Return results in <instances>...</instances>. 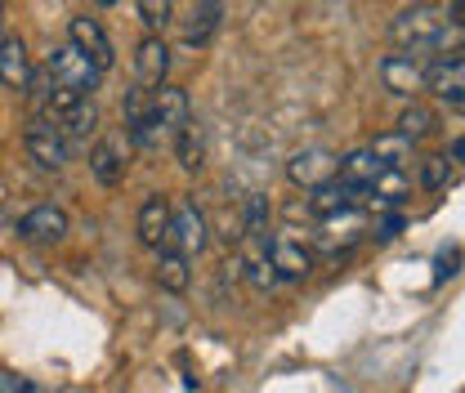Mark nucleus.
Returning <instances> with one entry per match:
<instances>
[{"label": "nucleus", "instance_id": "obj_13", "mask_svg": "<svg viewBox=\"0 0 465 393\" xmlns=\"http://www.w3.org/2000/svg\"><path fill=\"white\" fill-rule=\"evenodd\" d=\"M171 220H174V206L171 197H162V192H153V197H143V206H139V241L148 246V251H162L166 246V237H171Z\"/></svg>", "mask_w": 465, "mask_h": 393}, {"label": "nucleus", "instance_id": "obj_10", "mask_svg": "<svg viewBox=\"0 0 465 393\" xmlns=\"http://www.w3.org/2000/svg\"><path fill=\"white\" fill-rule=\"evenodd\" d=\"M67 228H72L67 211L54 206V201H41V206H32V211L18 220V237L32 241V246H54V241L67 237Z\"/></svg>", "mask_w": 465, "mask_h": 393}, {"label": "nucleus", "instance_id": "obj_28", "mask_svg": "<svg viewBox=\"0 0 465 393\" xmlns=\"http://www.w3.org/2000/svg\"><path fill=\"white\" fill-rule=\"evenodd\" d=\"M174 14V0H139V18H143V27H153V32H162L166 23H171Z\"/></svg>", "mask_w": 465, "mask_h": 393}, {"label": "nucleus", "instance_id": "obj_12", "mask_svg": "<svg viewBox=\"0 0 465 393\" xmlns=\"http://www.w3.org/2000/svg\"><path fill=\"white\" fill-rule=\"evenodd\" d=\"M269 264H273V273L282 281H304L313 273V251L300 237L278 232V237H269Z\"/></svg>", "mask_w": 465, "mask_h": 393}, {"label": "nucleus", "instance_id": "obj_23", "mask_svg": "<svg viewBox=\"0 0 465 393\" xmlns=\"http://www.w3.org/2000/svg\"><path fill=\"white\" fill-rule=\"evenodd\" d=\"M367 192H371V201H376V206H385V211H399L407 197H411L407 170H381V174H376V183H371Z\"/></svg>", "mask_w": 465, "mask_h": 393}, {"label": "nucleus", "instance_id": "obj_5", "mask_svg": "<svg viewBox=\"0 0 465 393\" xmlns=\"http://www.w3.org/2000/svg\"><path fill=\"white\" fill-rule=\"evenodd\" d=\"M425 90L448 103V108H465V54H439L434 63H425Z\"/></svg>", "mask_w": 465, "mask_h": 393}, {"label": "nucleus", "instance_id": "obj_1", "mask_svg": "<svg viewBox=\"0 0 465 393\" xmlns=\"http://www.w3.org/2000/svg\"><path fill=\"white\" fill-rule=\"evenodd\" d=\"M390 41L411 54H452L465 45V23L452 14V5L416 0L390 23Z\"/></svg>", "mask_w": 465, "mask_h": 393}, {"label": "nucleus", "instance_id": "obj_20", "mask_svg": "<svg viewBox=\"0 0 465 393\" xmlns=\"http://www.w3.org/2000/svg\"><path fill=\"white\" fill-rule=\"evenodd\" d=\"M381 170H390V166H385L371 148H353V152H345V157H341V179H345V183H353V188H362V192L376 183V174H381Z\"/></svg>", "mask_w": 465, "mask_h": 393}, {"label": "nucleus", "instance_id": "obj_26", "mask_svg": "<svg viewBox=\"0 0 465 393\" xmlns=\"http://www.w3.org/2000/svg\"><path fill=\"white\" fill-rule=\"evenodd\" d=\"M269 220H273V206L264 192H251L246 206H242V237H269Z\"/></svg>", "mask_w": 465, "mask_h": 393}, {"label": "nucleus", "instance_id": "obj_15", "mask_svg": "<svg viewBox=\"0 0 465 393\" xmlns=\"http://www.w3.org/2000/svg\"><path fill=\"white\" fill-rule=\"evenodd\" d=\"M166 72H171V45L162 36H143L139 50H134V76H139V85L153 90V85L166 81Z\"/></svg>", "mask_w": 465, "mask_h": 393}, {"label": "nucleus", "instance_id": "obj_25", "mask_svg": "<svg viewBox=\"0 0 465 393\" xmlns=\"http://www.w3.org/2000/svg\"><path fill=\"white\" fill-rule=\"evenodd\" d=\"M411 139H403L399 130H390V134H376V143H371V152L385 162L390 170H407V162H411Z\"/></svg>", "mask_w": 465, "mask_h": 393}, {"label": "nucleus", "instance_id": "obj_6", "mask_svg": "<svg viewBox=\"0 0 465 393\" xmlns=\"http://www.w3.org/2000/svg\"><path fill=\"white\" fill-rule=\"evenodd\" d=\"M67 45H72L81 58H90L99 72H113L116 50H113V41H108V32H104L99 18H90V14L72 18V23H67Z\"/></svg>", "mask_w": 465, "mask_h": 393}, {"label": "nucleus", "instance_id": "obj_3", "mask_svg": "<svg viewBox=\"0 0 465 393\" xmlns=\"http://www.w3.org/2000/svg\"><path fill=\"white\" fill-rule=\"evenodd\" d=\"M121 116H125V134L134 148H162V125H157V113H153V90L148 85H134L125 99H121Z\"/></svg>", "mask_w": 465, "mask_h": 393}, {"label": "nucleus", "instance_id": "obj_24", "mask_svg": "<svg viewBox=\"0 0 465 393\" xmlns=\"http://www.w3.org/2000/svg\"><path fill=\"white\" fill-rule=\"evenodd\" d=\"M394 130H399L403 139H411V143H420V139H430V134L439 130V116H434V108H425V103H407Z\"/></svg>", "mask_w": 465, "mask_h": 393}, {"label": "nucleus", "instance_id": "obj_14", "mask_svg": "<svg viewBox=\"0 0 465 393\" xmlns=\"http://www.w3.org/2000/svg\"><path fill=\"white\" fill-rule=\"evenodd\" d=\"M153 113H157V125H162V134L174 139L188 121H193V103H188V90H179V85H153Z\"/></svg>", "mask_w": 465, "mask_h": 393}, {"label": "nucleus", "instance_id": "obj_9", "mask_svg": "<svg viewBox=\"0 0 465 393\" xmlns=\"http://www.w3.org/2000/svg\"><path fill=\"white\" fill-rule=\"evenodd\" d=\"M130 170V134L116 130V134H104L94 148H90V174L104 183V188H116Z\"/></svg>", "mask_w": 465, "mask_h": 393}, {"label": "nucleus", "instance_id": "obj_16", "mask_svg": "<svg viewBox=\"0 0 465 393\" xmlns=\"http://www.w3.org/2000/svg\"><path fill=\"white\" fill-rule=\"evenodd\" d=\"M220 18H224V0H202V5H193V14H188V23H183V45H188V50L211 45V36L220 32Z\"/></svg>", "mask_w": 465, "mask_h": 393}, {"label": "nucleus", "instance_id": "obj_21", "mask_svg": "<svg viewBox=\"0 0 465 393\" xmlns=\"http://www.w3.org/2000/svg\"><path fill=\"white\" fill-rule=\"evenodd\" d=\"M171 143H174V157H179V166L188 170V174L206 170V130H202L197 121H188V125L174 134Z\"/></svg>", "mask_w": 465, "mask_h": 393}, {"label": "nucleus", "instance_id": "obj_30", "mask_svg": "<svg viewBox=\"0 0 465 393\" xmlns=\"http://www.w3.org/2000/svg\"><path fill=\"white\" fill-rule=\"evenodd\" d=\"M399 228H403V215L394 211V215H390V220L381 224V232H376V237H381V241H390V237H399Z\"/></svg>", "mask_w": 465, "mask_h": 393}, {"label": "nucleus", "instance_id": "obj_19", "mask_svg": "<svg viewBox=\"0 0 465 393\" xmlns=\"http://www.w3.org/2000/svg\"><path fill=\"white\" fill-rule=\"evenodd\" d=\"M54 125L67 134V143L90 139V134L99 130V108H94V99H81V103H72V108L54 113Z\"/></svg>", "mask_w": 465, "mask_h": 393}, {"label": "nucleus", "instance_id": "obj_32", "mask_svg": "<svg viewBox=\"0 0 465 393\" xmlns=\"http://www.w3.org/2000/svg\"><path fill=\"white\" fill-rule=\"evenodd\" d=\"M0 36H5V0H0Z\"/></svg>", "mask_w": 465, "mask_h": 393}, {"label": "nucleus", "instance_id": "obj_8", "mask_svg": "<svg viewBox=\"0 0 465 393\" xmlns=\"http://www.w3.org/2000/svg\"><path fill=\"white\" fill-rule=\"evenodd\" d=\"M341 174V157L331 152V148H300L295 157L287 162V179L295 188H322V183H331Z\"/></svg>", "mask_w": 465, "mask_h": 393}, {"label": "nucleus", "instance_id": "obj_7", "mask_svg": "<svg viewBox=\"0 0 465 393\" xmlns=\"http://www.w3.org/2000/svg\"><path fill=\"white\" fill-rule=\"evenodd\" d=\"M381 85L399 99H416L425 90V54H411V50L385 54L381 58Z\"/></svg>", "mask_w": 465, "mask_h": 393}, {"label": "nucleus", "instance_id": "obj_4", "mask_svg": "<svg viewBox=\"0 0 465 393\" xmlns=\"http://www.w3.org/2000/svg\"><path fill=\"white\" fill-rule=\"evenodd\" d=\"M23 148H27V157L41 170H63L67 166V152H72V143L54 125V116H36L27 125V134H23Z\"/></svg>", "mask_w": 465, "mask_h": 393}, {"label": "nucleus", "instance_id": "obj_27", "mask_svg": "<svg viewBox=\"0 0 465 393\" xmlns=\"http://www.w3.org/2000/svg\"><path fill=\"white\" fill-rule=\"evenodd\" d=\"M448 183H452V157H448V152H434V157L420 162V188H425V192H439V188H448Z\"/></svg>", "mask_w": 465, "mask_h": 393}, {"label": "nucleus", "instance_id": "obj_22", "mask_svg": "<svg viewBox=\"0 0 465 393\" xmlns=\"http://www.w3.org/2000/svg\"><path fill=\"white\" fill-rule=\"evenodd\" d=\"M188 281H193V273H188V255L174 251V246H162V251H157V286L171 290V295H183Z\"/></svg>", "mask_w": 465, "mask_h": 393}, {"label": "nucleus", "instance_id": "obj_18", "mask_svg": "<svg viewBox=\"0 0 465 393\" xmlns=\"http://www.w3.org/2000/svg\"><path fill=\"white\" fill-rule=\"evenodd\" d=\"M0 81L9 90H27V81H32V58L18 36H0Z\"/></svg>", "mask_w": 465, "mask_h": 393}, {"label": "nucleus", "instance_id": "obj_11", "mask_svg": "<svg viewBox=\"0 0 465 393\" xmlns=\"http://www.w3.org/2000/svg\"><path fill=\"white\" fill-rule=\"evenodd\" d=\"M206 241H211V228H206V215L197 211V201H179V206H174L166 246L183 251V255L193 260V255H202V251H206Z\"/></svg>", "mask_w": 465, "mask_h": 393}, {"label": "nucleus", "instance_id": "obj_29", "mask_svg": "<svg viewBox=\"0 0 465 393\" xmlns=\"http://www.w3.org/2000/svg\"><path fill=\"white\" fill-rule=\"evenodd\" d=\"M0 393H36V385H27L23 376H0Z\"/></svg>", "mask_w": 465, "mask_h": 393}, {"label": "nucleus", "instance_id": "obj_2", "mask_svg": "<svg viewBox=\"0 0 465 393\" xmlns=\"http://www.w3.org/2000/svg\"><path fill=\"white\" fill-rule=\"evenodd\" d=\"M99 67L90 63V58H81L72 45H63L50 54L45 63V72L36 76V81H27V90L36 85V99L45 103V113L54 116L63 108H72V103H81V99H94V90H99Z\"/></svg>", "mask_w": 465, "mask_h": 393}, {"label": "nucleus", "instance_id": "obj_17", "mask_svg": "<svg viewBox=\"0 0 465 393\" xmlns=\"http://www.w3.org/2000/svg\"><path fill=\"white\" fill-rule=\"evenodd\" d=\"M362 228H367V220H362L353 206H345L341 215H327V220H322V237H318V241H322V251H349V246L362 237Z\"/></svg>", "mask_w": 465, "mask_h": 393}, {"label": "nucleus", "instance_id": "obj_31", "mask_svg": "<svg viewBox=\"0 0 465 393\" xmlns=\"http://www.w3.org/2000/svg\"><path fill=\"white\" fill-rule=\"evenodd\" d=\"M90 5H99V9H113V5H121V0H90Z\"/></svg>", "mask_w": 465, "mask_h": 393}]
</instances>
